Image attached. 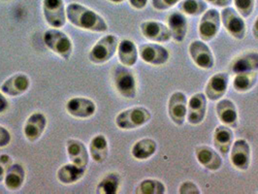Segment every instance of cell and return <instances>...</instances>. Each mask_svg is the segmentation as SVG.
I'll return each mask as SVG.
<instances>
[{
	"mask_svg": "<svg viewBox=\"0 0 258 194\" xmlns=\"http://www.w3.org/2000/svg\"><path fill=\"white\" fill-rule=\"evenodd\" d=\"M66 16L69 23L80 29L103 33L109 28L102 16L77 2L67 5Z\"/></svg>",
	"mask_w": 258,
	"mask_h": 194,
	"instance_id": "cell-1",
	"label": "cell"
},
{
	"mask_svg": "<svg viewBox=\"0 0 258 194\" xmlns=\"http://www.w3.org/2000/svg\"><path fill=\"white\" fill-rule=\"evenodd\" d=\"M43 41L46 47L64 60L70 59L73 52V43L70 37L59 28H50L44 35Z\"/></svg>",
	"mask_w": 258,
	"mask_h": 194,
	"instance_id": "cell-2",
	"label": "cell"
},
{
	"mask_svg": "<svg viewBox=\"0 0 258 194\" xmlns=\"http://www.w3.org/2000/svg\"><path fill=\"white\" fill-rule=\"evenodd\" d=\"M151 119L150 110L145 107H132L118 113L115 123L119 130H133L142 127Z\"/></svg>",
	"mask_w": 258,
	"mask_h": 194,
	"instance_id": "cell-3",
	"label": "cell"
},
{
	"mask_svg": "<svg viewBox=\"0 0 258 194\" xmlns=\"http://www.w3.org/2000/svg\"><path fill=\"white\" fill-rule=\"evenodd\" d=\"M118 39L114 34L105 35L99 39L89 52V60L93 64H104L111 60L117 51Z\"/></svg>",
	"mask_w": 258,
	"mask_h": 194,
	"instance_id": "cell-4",
	"label": "cell"
},
{
	"mask_svg": "<svg viewBox=\"0 0 258 194\" xmlns=\"http://www.w3.org/2000/svg\"><path fill=\"white\" fill-rule=\"evenodd\" d=\"M114 85L116 91L126 99H134L137 95L136 77L128 67L117 65L114 70Z\"/></svg>",
	"mask_w": 258,
	"mask_h": 194,
	"instance_id": "cell-5",
	"label": "cell"
},
{
	"mask_svg": "<svg viewBox=\"0 0 258 194\" xmlns=\"http://www.w3.org/2000/svg\"><path fill=\"white\" fill-rule=\"evenodd\" d=\"M220 19L221 24L224 26L225 30L233 38L237 40H243L245 38L246 33L245 20L236 11V9L230 6L222 8L220 12Z\"/></svg>",
	"mask_w": 258,
	"mask_h": 194,
	"instance_id": "cell-6",
	"label": "cell"
},
{
	"mask_svg": "<svg viewBox=\"0 0 258 194\" xmlns=\"http://www.w3.org/2000/svg\"><path fill=\"white\" fill-rule=\"evenodd\" d=\"M43 16L52 28L63 27L67 21L64 0H42Z\"/></svg>",
	"mask_w": 258,
	"mask_h": 194,
	"instance_id": "cell-7",
	"label": "cell"
},
{
	"mask_svg": "<svg viewBox=\"0 0 258 194\" xmlns=\"http://www.w3.org/2000/svg\"><path fill=\"white\" fill-rule=\"evenodd\" d=\"M221 26L220 13L215 8L208 9L202 14L198 26V33L202 41L209 42L215 38L220 32Z\"/></svg>",
	"mask_w": 258,
	"mask_h": 194,
	"instance_id": "cell-8",
	"label": "cell"
},
{
	"mask_svg": "<svg viewBox=\"0 0 258 194\" xmlns=\"http://www.w3.org/2000/svg\"><path fill=\"white\" fill-rule=\"evenodd\" d=\"M189 55L197 67L209 70L215 65L214 54L209 46L202 40H194L188 47Z\"/></svg>",
	"mask_w": 258,
	"mask_h": 194,
	"instance_id": "cell-9",
	"label": "cell"
},
{
	"mask_svg": "<svg viewBox=\"0 0 258 194\" xmlns=\"http://www.w3.org/2000/svg\"><path fill=\"white\" fill-rule=\"evenodd\" d=\"M187 98L181 91H176L171 94L168 100V116L178 126H181L186 120Z\"/></svg>",
	"mask_w": 258,
	"mask_h": 194,
	"instance_id": "cell-10",
	"label": "cell"
},
{
	"mask_svg": "<svg viewBox=\"0 0 258 194\" xmlns=\"http://www.w3.org/2000/svg\"><path fill=\"white\" fill-rule=\"evenodd\" d=\"M230 161L233 166L240 171L249 168L251 160L250 146L245 139H237L233 142L230 149Z\"/></svg>",
	"mask_w": 258,
	"mask_h": 194,
	"instance_id": "cell-11",
	"label": "cell"
},
{
	"mask_svg": "<svg viewBox=\"0 0 258 194\" xmlns=\"http://www.w3.org/2000/svg\"><path fill=\"white\" fill-rule=\"evenodd\" d=\"M138 51L141 59L148 64L155 66L165 64L170 58V53L167 49L155 43L143 44L139 47Z\"/></svg>",
	"mask_w": 258,
	"mask_h": 194,
	"instance_id": "cell-12",
	"label": "cell"
},
{
	"mask_svg": "<svg viewBox=\"0 0 258 194\" xmlns=\"http://www.w3.org/2000/svg\"><path fill=\"white\" fill-rule=\"evenodd\" d=\"M65 109L70 116L76 118H90L96 113V104L88 97H72L65 105Z\"/></svg>",
	"mask_w": 258,
	"mask_h": 194,
	"instance_id": "cell-13",
	"label": "cell"
},
{
	"mask_svg": "<svg viewBox=\"0 0 258 194\" xmlns=\"http://www.w3.org/2000/svg\"><path fill=\"white\" fill-rule=\"evenodd\" d=\"M207 97L205 93L198 92L187 100L186 120L192 125H198L206 117Z\"/></svg>",
	"mask_w": 258,
	"mask_h": 194,
	"instance_id": "cell-14",
	"label": "cell"
},
{
	"mask_svg": "<svg viewBox=\"0 0 258 194\" xmlns=\"http://www.w3.org/2000/svg\"><path fill=\"white\" fill-rule=\"evenodd\" d=\"M48 119L41 112H34L26 118L24 125V135L28 142L38 141L47 128Z\"/></svg>",
	"mask_w": 258,
	"mask_h": 194,
	"instance_id": "cell-15",
	"label": "cell"
},
{
	"mask_svg": "<svg viewBox=\"0 0 258 194\" xmlns=\"http://www.w3.org/2000/svg\"><path fill=\"white\" fill-rule=\"evenodd\" d=\"M229 86V75L220 72L213 75L207 82L205 95L210 101H219L226 93Z\"/></svg>",
	"mask_w": 258,
	"mask_h": 194,
	"instance_id": "cell-16",
	"label": "cell"
},
{
	"mask_svg": "<svg viewBox=\"0 0 258 194\" xmlns=\"http://www.w3.org/2000/svg\"><path fill=\"white\" fill-rule=\"evenodd\" d=\"M30 85L31 81L27 75L24 73H17L3 82L0 87V91L6 96L18 97L25 94L29 90Z\"/></svg>",
	"mask_w": 258,
	"mask_h": 194,
	"instance_id": "cell-17",
	"label": "cell"
},
{
	"mask_svg": "<svg viewBox=\"0 0 258 194\" xmlns=\"http://www.w3.org/2000/svg\"><path fill=\"white\" fill-rule=\"evenodd\" d=\"M143 36L155 43H165L172 39L167 26L156 21H146L140 26Z\"/></svg>",
	"mask_w": 258,
	"mask_h": 194,
	"instance_id": "cell-18",
	"label": "cell"
},
{
	"mask_svg": "<svg viewBox=\"0 0 258 194\" xmlns=\"http://www.w3.org/2000/svg\"><path fill=\"white\" fill-rule=\"evenodd\" d=\"M195 156L198 163L209 171H219L222 167V158L218 151L202 145L195 149Z\"/></svg>",
	"mask_w": 258,
	"mask_h": 194,
	"instance_id": "cell-19",
	"label": "cell"
},
{
	"mask_svg": "<svg viewBox=\"0 0 258 194\" xmlns=\"http://www.w3.org/2000/svg\"><path fill=\"white\" fill-rule=\"evenodd\" d=\"M66 154L71 163L85 168L89 165L91 156L90 152L82 141L78 139H69L66 142Z\"/></svg>",
	"mask_w": 258,
	"mask_h": 194,
	"instance_id": "cell-20",
	"label": "cell"
},
{
	"mask_svg": "<svg viewBox=\"0 0 258 194\" xmlns=\"http://www.w3.org/2000/svg\"><path fill=\"white\" fill-rule=\"evenodd\" d=\"M167 24L172 39L177 43L182 42L188 30V22L185 15L181 12H173L168 17Z\"/></svg>",
	"mask_w": 258,
	"mask_h": 194,
	"instance_id": "cell-21",
	"label": "cell"
},
{
	"mask_svg": "<svg viewBox=\"0 0 258 194\" xmlns=\"http://www.w3.org/2000/svg\"><path fill=\"white\" fill-rule=\"evenodd\" d=\"M116 52L119 63L125 67H132L138 61L139 51L135 43L129 39H123L118 43Z\"/></svg>",
	"mask_w": 258,
	"mask_h": 194,
	"instance_id": "cell-22",
	"label": "cell"
},
{
	"mask_svg": "<svg viewBox=\"0 0 258 194\" xmlns=\"http://www.w3.org/2000/svg\"><path fill=\"white\" fill-rule=\"evenodd\" d=\"M218 118L222 124L229 127H236L238 122V110L230 99H221L216 106Z\"/></svg>",
	"mask_w": 258,
	"mask_h": 194,
	"instance_id": "cell-23",
	"label": "cell"
},
{
	"mask_svg": "<svg viewBox=\"0 0 258 194\" xmlns=\"http://www.w3.org/2000/svg\"><path fill=\"white\" fill-rule=\"evenodd\" d=\"M213 142L218 152L221 155H227L234 142V134L231 128L224 124L217 126L214 132Z\"/></svg>",
	"mask_w": 258,
	"mask_h": 194,
	"instance_id": "cell-24",
	"label": "cell"
},
{
	"mask_svg": "<svg viewBox=\"0 0 258 194\" xmlns=\"http://www.w3.org/2000/svg\"><path fill=\"white\" fill-rule=\"evenodd\" d=\"M230 68L235 74L258 71V52H247L238 55L233 59Z\"/></svg>",
	"mask_w": 258,
	"mask_h": 194,
	"instance_id": "cell-25",
	"label": "cell"
},
{
	"mask_svg": "<svg viewBox=\"0 0 258 194\" xmlns=\"http://www.w3.org/2000/svg\"><path fill=\"white\" fill-rule=\"evenodd\" d=\"M89 152L92 160L96 163H103L109 155V142L103 134L95 135L90 142Z\"/></svg>",
	"mask_w": 258,
	"mask_h": 194,
	"instance_id": "cell-26",
	"label": "cell"
},
{
	"mask_svg": "<svg viewBox=\"0 0 258 194\" xmlns=\"http://www.w3.org/2000/svg\"><path fill=\"white\" fill-rule=\"evenodd\" d=\"M87 168L80 167L74 163H67L59 167L56 172V178L63 184H73L83 179Z\"/></svg>",
	"mask_w": 258,
	"mask_h": 194,
	"instance_id": "cell-27",
	"label": "cell"
},
{
	"mask_svg": "<svg viewBox=\"0 0 258 194\" xmlns=\"http://www.w3.org/2000/svg\"><path fill=\"white\" fill-rule=\"evenodd\" d=\"M26 170L20 163H13L4 178V185L9 190H19L26 181Z\"/></svg>",
	"mask_w": 258,
	"mask_h": 194,
	"instance_id": "cell-28",
	"label": "cell"
},
{
	"mask_svg": "<svg viewBox=\"0 0 258 194\" xmlns=\"http://www.w3.org/2000/svg\"><path fill=\"white\" fill-rule=\"evenodd\" d=\"M157 144L152 138H143L135 143L131 148V155L137 160H147L155 155Z\"/></svg>",
	"mask_w": 258,
	"mask_h": 194,
	"instance_id": "cell-29",
	"label": "cell"
},
{
	"mask_svg": "<svg viewBox=\"0 0 258 194\" xmlns=\"http://www.w3.org/2000/svg\"><path fill=\"white\" fill-rule=\"evenodd\" d=\"M121 178L117 172L106 174L96 185V193L116 194L120 187Z\"/></svg>",
	"mask_w": 258,
	"mask_h": 194,
	"instance_id": "cell-30",
	"label": "cell"
},
{
	"mask_svg": "<svg viewBox=\"0 0 258 194\" xmlns=\"http://www.w3.org/2000/svg\"><path fill=\"white\" fill-rule=\"evenodd\" d=\"M258 80L257 71L238 73L233 79L234 90L238 92H246L253 89Z\"/></svg>",
	"mask_w": 258,
	"mask_h": 194,
	"instance_id": "cell-31",
	"label": "cell"
},
{
	"mask_svg": "<svg viewBox=\"0 0 258 194\" xmlns=\"http://www.w3.org/2000/svg\"><path fill=\"white\" fill-rule=\"evenodd\" d=\"M181 13L186 16H200L208 10V4L205 0H181L178 4Z\"/></svg>",
	"mask_w": 258,
	"mask_h": 194,
	"instance_id": "cell-32",
	"label": "cell"
},
{
	"mask_svg": "<svg viewBox=\"0 0 258 194\" xmlns=\"http://www.w3.org/2000/svg\"><path fill=\"white\" fill-rule=\"evenodd\" d=\"M166 192L165 184L159 180L146 179L139 182L135 189L136 194H164Z\"/></svg>",
	"mask_w": 258,
	"mask_h": 194,
	"instance_id": "cell-33",
	"label": "cell"
},
{
	"mask_svg": "<svg viewBox=\"0 0 258 194\" xmlns=\"http://www.w3.org/2000/svg\"><path fill=\"white\" fill-rule=\"evenodd\" d=\"M235 9L244 19L248 18L253 13L255 7V0H232Z\"/></svg>",
	"mask_w": 258,
	"mask_h": 194,
	"instance_id": "cell-34",
	"label": "cell"
},
{
	"mask_svg": "<svg viewBox=\"0 0 258 194\" xmlns=\"http://www.w3.org/2000/svg\"><path fill=\"white\" fill-rule=\"evenodd\" d=\"M181 0H152V6L156 11H166L177 4Z\"/></svg>",
	"mask_w": 258,
	"mask_h": 194,
	"instance_id": "cell-35",
	"label": "cell"
},
{
	"mask_svg": "<svg viewBox=\"0 0 258 194\" xmlns=\"http://www.w3.org/2000/svg\"><path fill=\"white\" fill-rule=\"evenodd\" d=\"M13 164L12 157L7 154L0 155V182L4 181L7 171Z\"/></svg>",
	"mask_w": 258,
	"mask_h": 194,
	"instance_id": "cell-36",
	"label": "cell"
},
{
	"mask_svg": "<svg viewBox=\"0 0 258 194\" xmlns=\"http://www.w3.org/2000/svg\"><path fill=\"white\" fill-rule=\"evenodd\" d=\"M179 193L181 194H200V188L197 184L191 181H183L179 187Z\"/></svg>",
	"mask_w": 258,
	"mask_h": 194,
	"instance_id": "cell-37",
	"label": "cell"
},
{
	"mask_svg": "<svg viewBox=\"0 0 258 194\" xmlns=\"http://www.w3.org/2000/svg\"><path fill=\"white\" fill-rule=\"evenodd\" d=\"M11 140H12V136L10 131L6 127L0 125V149L9 146Z\"/></svg>",
	"mask_w": 258,
	"mask_h": 194,
	"instance_id": "cell-38",
	"label": "cell"
},
{
	"mask_svg": "<svg viewBox=\"0 0 258 194\" xmlns=\"http://www.w3.org/2000/svg\"><path fill=\"white\" fill-rule=\"evenodd\" d=\"M128 2L132 8L136 10H143L148 5L149 0H128Z\"/></svg>",
	"mask_w": 258,
	"mask_h": 194,
	"instance_id": "cell-39",
	"label": "cell"
},
{
	"mask_svg": "<svg viewBox=\"0 0 258 194\" xmlns=\"http://www.w3.org/2000/svg\"><path fill=\"white\" fill-rule=\"evenodd\" d=\"M207 3H210L219 8H225L232 4V0H205Z\"/></svg>",
	"mask_w": 258,
	"mask_h": 194,
	"instance_id": "cell-40",
	"label": "cell"
},
{
	"mask_svg": "<svg viewBox=\"0 0 258 194\" xmlns=\"http://www.w3.org/2000/svg\"><path fill=\"white\" fill-rule=\"evenodd\" d=\"M9 109V101L6 98V95L0 91V114L5 113Z\"/></svg>",
	"mask_w": 258,
	"mask_h": 194,
	"instance_id": "cell-41",
	"label": "cell"
},
{
	"mask_svg": "<svg viewBox=\"0 0 258 194\" xmlns=\"http://www.w3.org/2000/svg\"><path fill=\"white\" fill-rule=\"evenodd\" d=\"M252 35L254 39L258 40V16L253 23V26H252Z\"/></svg>",
	"mask_w": 258,
	"mask_h": 194,
	"instance_id": "cell-42",
	"label": "cell"
},
{
	"mask_svg": "<svg viewBox=\"0 0 258 194\" xmlns=\"http://www.w3.org/2000/svg\"><path fill=\"white\" fill-rule=\"evenodd\" d=\"M108 1H110L112 3H115V4H120V3L124 2V0H108Z\"/></svg>",
	"mask_w": 258,
	"mask_h": 194,
	"instance_id": "cell-43",
	"label": "cell"
}]
</instances>
